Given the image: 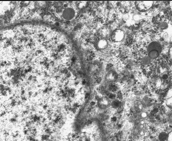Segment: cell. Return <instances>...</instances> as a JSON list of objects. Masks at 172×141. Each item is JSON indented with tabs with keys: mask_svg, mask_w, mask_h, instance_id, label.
Segmentation results:
<instances>
[{
	"mask_svg": "<svg viewBox=\"0 0 172 141\" xmlns=\"http://www.w3.org/2000/svg\"><path fill=\"white\" fill-rule=\"evenodd\" d=\"M161 37L166 43L172 44V23L164 22L159 26Z\"/></svg>",
	"mask_w": 172,
	"mask_h": 141,
	"instance_id": "cell-1",
	"label": "cell"
},
{
	"mask_svg": "<svg viewBox=\"0 0 172 141\" xmlns=\"http://www.w3.org/2000/svg\"><path fill=\"white\" fill-rule=\"evenodd\" d=\"M154 5V2L151 1H137L135 2V6L139 11L145 12L149 10Z\"/></svg>",
	"mask_w": 172,
	"mask_h": 141,
	"instance_id": "cell-2",
	"label": "cell"
},
{
	"mask_svg": "<svg viewBox=\"0 0 172 141\" xmlns=\"http://www.w3.org/2000/svg\"><path fill=\"white\" fill-rule=\"evenodd\" d=\"M125 36V33L123 30L117 29L111 33V37L114 42H120L124 40Z\"/></svg>",
	"mask_w": 172,
	"mask_h": 141,
	"instance_id": "cell-3",
	"label": "cell"
},
{
	"mask_svg": "<svg viewBox=\"0 0 172 141\" xmlns=\"http://www.w3.org/2000/svg\"><path fill=\"white\" fill-rule=\"evenodd\" d=\"M153 50L158 51L161 53L162 51V47L161 44L156 41L151 42L148 46L147 52L153 51Z\"/></svg>",
	"mask_w": 172,
	"mask_h": 141,
	"instance_id": "cell-4",
	"label": "cell"
},
{
	"mask_svg": "<svg viewBox=\"0 0 172 141\" xmlns=\"http://www.w3.org/2000/svg\"><path fill=\"white\" fill-rule=\"evenodd\" d=\"M98 48L100 50L106 49L109 46L108 41L106 39L102 38L98 41L97 44Z\"/></svg>",
	"mask_w": 172,
	"mask_h": 141,
	"instance_id": "cell-5",
	"label": "cell"
},
{
	"mask_svg": "<svg viewBox=\"0 0 172 141\" xmlns=\"http://www.w3.org/2000/svg\"><path fill=\"white\" fill-rule=\"evenodd\" d=\"M74 12L72 9H65L63 12V16L65 19L70 20L73 17Z\"/></svg>",
	"mask_w": 172,
	"mask_h": 141,
	"instance_id": "cell-6",
	"label": "cell"
},
{
	"mask_svg": "<svg viewBox=\"0 0 172 141\" xmlns=\"http://www.w3.org/2000/svg\"><path fill=\"white\" fill-rule=\"evenodd\" d=\"M166 97L167 98V106L169 108H172V88L168 91Z\"/></svg>",
	"mask_w": 172,
	"mask_h": 141,
	"instance_id": "cell-7",
	"label": "cell"
},
{
	"mask_svg": "<svg viewBox=\"0 0 172 141\" xmlns=\"http://www.w3.org/2000/svg\"><path fill=\"white\" fill-rule=\"evenodd\" d=\"M160 54H161L160 52H158V51H154V50L148 52V56L151 60L156 59L158 57Z\"/></svg>",
	"mask_w": 172,
	"mask_h": 141,
	"instance_id": "cell-8",
	"label": "cell"
},
{
	"mask_svg": "<svg viewBox=\"0 0 172 141\" xmlns=\"http://www.w3.org/2000/svg\"><path fill=\"white\" fill-rule=\"evenodd\" d=\"M168 134L165 132H161L158 136V139L159 141H167L168 140Z\"/></svg>",
	"mask_w": 172,
	"mask_h": 141,
	"instance_id": "cell-9",
	"label": "cell"
},
{
	"mask_svg": "<svg viewBox=\"0 0 172 141\" xmlns=\"http://www.w3.org/2000/svg\"><path fill=\"white\" fill-rule=\"evenodd\" d=\"M101 33L102 34V35L104 39H105V37H108L109 36L111 35V33L108 28H104L102 31H101Z\"/></svg>",
	"mask_w": 172,
	"mask_h": 141,
	"instance_id": "cell-10",
	"label": "cell"
},
{
	"mask_svg": "<svg viewBox=\"0 0 172 141\" xmlns=\"http://www.w3.org/2000/svg\"><path fill=\"white\" fill-rule=\"evenodd\" d=\"M151 59L148 56L143 57L142 60V63L144 65H148L151 62Z\"/></svg>",
	"mask_w": 172,
	"mask_h": 141,
	"instance_id": "cell-11",
	"label": "cell"
},
{
	"mask_svg": "<svg viewBox=\"0 0 172 141\" xmlns=\"http://www.w3.org/2000/svg\"><path fill=\"white\" fill-rule=\"evenodd\" d=\"M112 105L113 108H117L120 107V102H119V101H114L113 102Z\"/></svg>",
	"mask_w": 172,
	"mask_h": 141,
	"instance_id": "cell-12",
	"label": "cell"
},
{
	"mask_svg": "<svg viewBox=\"0 0 172 141\" xmlns=\"http://www.w3.org/2000/svg\"><path fill=\"white\" fill-rule=\"evenodd\" d=\"M167 141H172V130L168 134V140Z\"/></svg>",
	"mask_w": 172,
	"mask_h": 141,
	"instance_id": "cell-13",
	"label": "cell"
},
{
	"mask_svg": "<svg viewBox=\"0 0 172 141\" xmlns=\"http://www.w3.org/2000/svg\"><path fill=\"white\" fill-rule=\"evenodd\" d=\"M159 110L158 108H154L152 110V113L154 114H157L159 112Z\"/></svg>",
	"mask_w": 172,
	"mask_h": 141,
	"instance_id": "cell-14",
	"label": "cell"
},
{
	"mask_svg": "<svg viewBox=\"0 0 172 141\" xmlns=\"http://www.w3.org/2000/svg\"><path fill=\"white\" fill-rule=\"evenodd\" d=\"M169 55L171 59L172 60V45L169 49Z\"/></svg>",
	"mask_w": 172,
	"mask_h": 141,
	"instance_id": "cell-15",
	"label": "cell"
},
{
	"mask_svg": "<svg viewBox=\"0 0 172 141\" xmlns=\"http://www.w3.org/2000/svg\"><path fill=\"white\" fill-rule=\"evenodd\" d=\"M111 121H112V122H115L117 121V118L116 116H113L111 118Z\"/></svg>",
	"mask_w": 172,
	"mask_h": 141,
	"instance_id": "cell-16",
	"label": "cell"
},
{
	"mask_svg": "<svg viewBox=\"0 0 172 141\" xmlns=\"http://www.w3.org/2000/svg\"><path fill=\"white\" fill-rule=\"evenodd\" d=\"M96 103H95V102L94 101H92L91 103H90V105H91V106H94V105H95Z\"/></svg>",
	"mask_w": 172,
	"mask_h": 141,
	"instance_id": "cell-17",
	"label": "cell"
}]
</instances>
